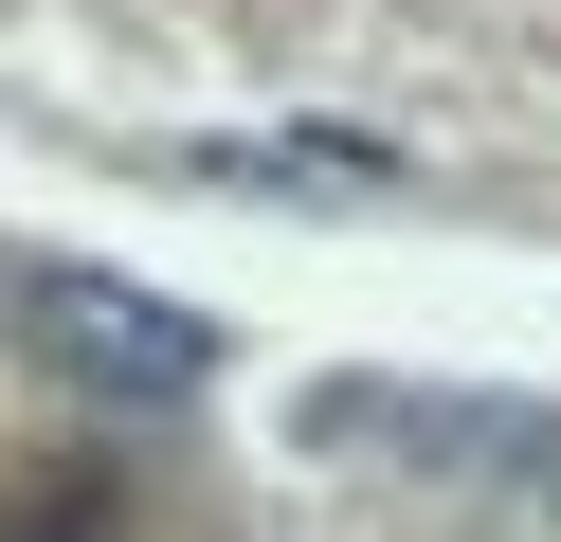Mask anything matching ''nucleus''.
Here are the masks:
<instances>
[{
    "label": "nucleus",
    "instance_id": "f257e3e1",
    "mask_svg": "<svg viewBox=\"0 0 561 542\" xmlns=\"http://www.w3.org/2000/svg\"><path fill=\"white\" fill-rule=\"evenodd\" d=\"M308 452L344 470H435V488H561V416L543 397H453V380H327Z\"/></svg>",
    "mask_w": 561,
    "mask_h": 542
},
{
    "label": "nucleus",
    "instance_id": "f03ea898",
    "mask_svg": "<svg viewBox=\"0 0 561 542\" xmlns=\"http://www.w3.org/2000/svg\"><path fill=\"white\" fill-rule=\"evenodd\" d=\"M0 325H19L73 397H199V380H218V325L163 308V289H127V272H19Z\"/></svg>",
    "mask_w": 561,
    "mask_h": 542
}]
</instances>
